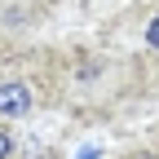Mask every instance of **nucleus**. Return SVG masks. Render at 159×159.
I'll return each mask as SVG.
<instances>
[{"mask_svg":"<svg viewBox=\"0 0 159 159\" xmlns=\"http://www.w3.org/2000/svg\"><path fill=\"white\" fill-rule=\"evenodd\" d=\"M35 106V93L22 80H0V119H22Z\"/></svg>","mask_w":159,"mask_h":159,"instance_id":"obj_1","label":"nucleus"},{"mask_svg":"<svg viewBox=\"0 0 159 159\" xmlns=\"http://www.w3.org/2000/svg\"><path fill=\"white\" fill-rule=\"evenodd\" d=\"M13 150H18V142H13V128H5V124H0V159H13Z\"/></svg>","mask_w":159,"mask_h":159,"instance_id":"obj_2","label":"nucleus"},{"mask_svg":"<svg viewBox=\"0 0 159 159\" xmlns=\"http://www.w3.org/2000/svg\"><path fill=\"white\" fill-rule=\"evenodd\" d=\"M146 44H150V49H159V13L146 22Z\"/></svg>","mask_w":159,"mask_h":159,"instance_id":"obj_3","label":"nucleus"},{"mask_svg":"<svg viewBox=\"0 0 159 159\" xmlns=\"http://www.w3.org/2000/svg\"><path fill=\"white\" fill-rule=\"evenodd\" d=\"M124 159H159L155 150H133V155H124Z\"/></svg>","mask_w":159,"mask_h":159,"instance_id":"obj_4","label":"nucleus"}]
</instances>
